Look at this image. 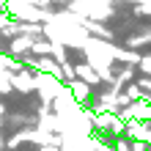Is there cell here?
I'll use <instances>...</instances> for the list:
<instances>
[{"label": "cell", "mask_w": 151, "mask_h": 151, "mask_svg": "<svg viewBox=\"0 0 151 151\" xmlns=\"http://www.w3.org/2000/svg\"><path fill=\"white\" fill-rule=\"evenodd\" d=\"M74 74H77V80H80V83H85L88 88H96V85L102 83V80H99V74H96V72H93V69L88 66V63H80V66H74Z\"/></svg>", "instance_id": "3"}, {"label": "cell", "mask_w": 151, "mask_h": 151, "mask_svg": "<svg viewBox=\"0 0 151 151\" xmlns=\"http://www.w3.org/2000/svg\"><path fill=\"white\" fill-rule=\"evenodd\" d=\"M30 47H33V39H28V36H17V39H11L8 52H11V55H17V58H22V52H30Z\"/></svg>", "instance_id": "4"}, {"label": "cell", "mask_w": 151, "mask_h": 151, "mask_svg": "<svg viewBox=\"0 0 151 151\" xmlns=\"http://www.w3.org/2000/svg\"><path fill=\"white\" fill-rule=\"evenodd\" d=\"M148 41H151V30H143L140 36H132L127 44L132 47V52H135V47H143V44H148Z\"/></svg>", "instance_id": "7"}, {"label": "cell", "mask_w": 151, "mask_h": 151, "mask_svg": "<svg viewBox=\"0 0 151 151\" xmlns=\"http://www.w3.org/2000/svg\"><path fill=\"white\" fill-rule=\"evenodd\" d=\"M135 85H137V88H140L143 93H148V96H151V77H140Z\"/></svg>", "instance_id": "9"}, {"label": "cell", "mask_w": 151, "mask_h": 151, "mask_svg": "<svg viewBox=\"0 0 151 151\" xmlns=\"http://www.w3.org/2000/svg\"><path fill=\"white\" fill-rule=\"evenodd\" d=\"M30 52H33V55H39V58H47L50 52H52V44L50 41H33Z\"/></svg>", "instance_id": "6"}, {"label": "cell", "mask_w": 151, "mask_h": 151, "mask_svg": "<svg viewBox=\"0 0 151 151\" xmlns=\"http://www.w3.org/2000/svg\"><path fill=\"white\" fill-rule=\"evenodd\" d=\"M50 44H52V52H50L52 60H55L58 66H60V63H66V55H69L66 47H63V44H58V41H50Z\"/></svg>", "instance_id": "5"}, {"label": "cell", "mask_w": 151, "mask_h": 151, "mask_svg": "<svg viewBox=\"0 0 151 151\" xmlns=\"http://www.w3.org/2000/svg\"><path fill=\"white\" fill-rule=\"evenodd\" d=\"M66 91H69V96H72L80 107H88V102H91V88H88L85 83L72 80V83H66Z\"/></svg>", "instance_id": "1"}, {"label": "cell", "mask_w": 151, "mask_h": 151, "mask_svg": "<svg viewBox=\"0 0 151 151\" xmlns=\"http://www.w3.org/2000/svg\"><path fill=\"white\" fill-rule=\"evenodd\" d=\"M39 151H60V148H58V146H41Z\"/></svg>", "instance_id": "12"}, {"label": "cell", "mask_w": 151, "mask_h": 151, "mask_svg": "<svg viewBox=\"0 0 151 151\" xmlns=\"http://www.w3.org/2000/svg\"><path fill=\"white\" fill-rule=\"evenodd\" d=\"M11 88H17V91H25V93H30V91H36V80H33V74L28 72V69H22V72L11 74Z\"/></svg>", "instance_id": "2"}, {"label": "cell", "mask_w": 151, "mask_h": 151, "mask_svg": "<svg viewBox=\"0 0 151 151\" xmlns=\"http://www.w3.org/2000/svg\"><path fill=\"white\" fill-rule=\"evenodd\" d=\"M113 151H132V146H129L127 137H118V140L113 143Z\"/></svg>", "instance_id": "10"}, {"label": "cell", "mask_w": 151, "mask_h": 151, "mask_svg": "<svg viewBox=\"0 0 151 151\" xmlns=\"http://www.w3.org/2000/svg\"><path fill=\"white\" fill-rule=\"evenodd\" d=\"M140 69H143V72H146V77H151V55H143V58H140V63H137Z\"/></svg>", "instance_id": "11"}, {"label": "cell", "mask_w": 151, "mask_h": 151, "mask_svg": "<svg viewBox=\"0 0 151 151\" xmlns=\"http://www.w3.org/2000/svg\"><path fill=\"white\" fill-rule=\"evenodd\" d=\"M0 93H11V72H0Z\"/></svg>", "instance_id": "8"}, {"label": "cell", "mask_w": 151, "mask_h": 151, "mask_svg": "<svg viewBox=\"0 0 151 151\" xmlns=\"http://www.w3.org/2000/svg\"><path fill=\"white\" fill-rule=\"evenodd\" d=\"M60 3H77V0H60Z\"/></svg>", "instance_id": "14"}, {"label": "cell", "mask_w": 151, "mask_h": 151, "mask_svg": "<svg viewBox=\"0 0 151 151\" xmlns=\"http://www.w3.org/2000/svg\"><path fill=\"white\" fill-rule=\"evenodd\" d=\"M3 146H6V137H3V135H0V151H3Z\"/></svg>", "instance_id": "13"}]
</instances>
